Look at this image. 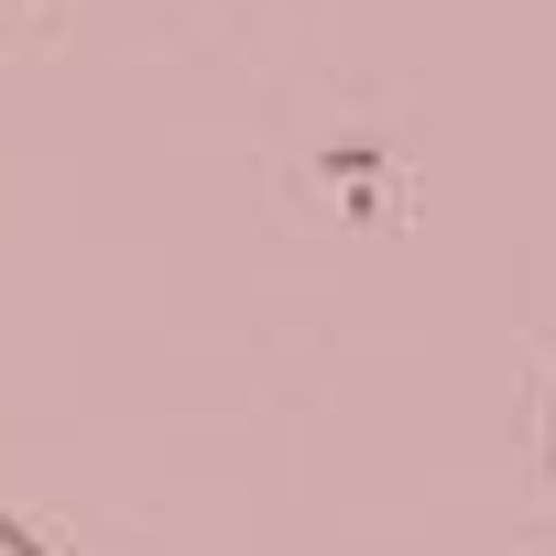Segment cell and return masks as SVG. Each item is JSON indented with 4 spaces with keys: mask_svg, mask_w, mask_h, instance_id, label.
Wrapping results in <instances>:
<instances>
[{
    "mask_svg": "<svg viewBox=\"0 0 556 556\" xmlns=\"http://www.w3.org/2000/svg\"><path fill=\"white\" fill-rule=\"evenodd\" d=\"M0 556H77V545H55L45 523H23L12 502H0Z\"/></svg>",
    "mask_w": 556,
    "mask_h": 556,
    "instance_id": "obj_1",
    "label": "cell"
},
{
    "mask_svg": "<svg viewBox=\"0 0 556 556\" xmlns=\"http://www.w3.org/2000/svg\"><path fill=\"white\" fill-rule=\"evenodd\" d=\"M545 480H556V393H545Z\"/></svg>",
    "mask_w": 556,
    "mask_h": 556,
    "instance_id": "obj_2",
    "label": "cell"
},
{
    "mask_svg": "<svg viewBox=\"0 0 556 556\" xmlns=\"http://www.w3.org/2000/svg\"><path fill=\"white\" fill-rule=\"evenodd\" d=\"M0 12H23V0H0Z\"/></svg>",
    "mask_w": 556,
    "mask_h": 556,
    "instance_id": "obj_3",
    "label": "cell"
}]
</instances>
